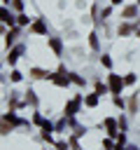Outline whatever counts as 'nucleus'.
Segmentation results:
<instances>
[{
    "label": "nucleus",
    "instance_id": "obj_2",
    "mask_svg": "<svg viewBox=\"0 0 140 150\" xmlns=\"http://www.w3.org/2000/svg\"><path fill=\"white\" fill-rule=\"evenodd\" d=\"M33 75H35V77H47L49 73H44V70H37V68H35V70H33Z\"/></svg>",
    "mask_w": 140,
    "mask_h": 150
},
{
    "label": "nucleus",
    "instance_id": "obj_1",
    "mask_svg": "<svg viewBox=\"0 0 140 150\" xmlns=\"http://www.w3.org/2000/svg\"><path fill=\"white\" fill-rule=\"evenodd\" d=\"M110 84H112V91H119V89H121V80H119L117 75L110 77Z\"/></svg>",
    "mask_w": 140,
    "mask_h": 150
},
{
    "label": "nucleus",
    "instance_id": "obj_3",
    "mask_svg": "<svg viewBox=\"0 0 140 150\" xmlns=\"http://www.w3.org/2000/svg\"><path fill=\"white\" fill-rule=\"evenodd\" d=\"M124 14H126V16H133V14H135V7H126Z\"/></svg>",
    "mask_w": 140,
    "mask_h": 150
},
{
    "label": "nucleus",
    "instance_id": "obj_5",
    "mask_svg": "<svg viewBox=\"0 0 140 150\" xmlns=\"http://www.w3.org/2000/svg\"><path fill=\"white\" fill-rule=\"evenodd\" d=\"M96 101H98L96 96H89V98H86V105H96Z\"/></svg>",
    "mask_w": 140,
    "mask_h": 150
},
{
    "label": "nucleus",
    "instance_id": "obj_6",
    "mask_svg": "<svg viewBox=\"0 0 140 150\" xmlns=\"http://www.w3.org/2000/svg\"><path fill=\"white\" fill-rule=\"evenodd\" d=\"M112 2H114V5H119V2H121V0H112Z\"/></svg>",
    "mask_w": 140,
    "mask_h": 150
},
{
    "label": "nucleus",
    "instance_id": "obj_4",
    "mask_svg": "<svg viewBox=\"0 0 140 150\" xmlns=\"http://www.w3.org/2000/svg\"><path fill=\"white\" fill-rule=\"evenodd\" d=\"M33 30H35V33H44V26H42V23H35Z\"/></svg>",
    "mask_w": 140,
    "mask_h": 150
}]
</instances>
